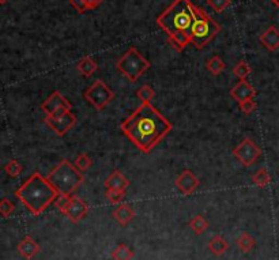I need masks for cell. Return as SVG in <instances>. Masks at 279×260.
I'll list each match as a JSON object with an SVG mask.
<instances>
[{"instance_id":"cell-1","label":"cell","mask_w":279,"mask_h":260,"mask_svg":"<svg viewBox=\"0 0 279 260\" xmlns=\"http://www.w3.org/2000/svg\"><path fill=\"white\" fill-rule=\"evenodd\" d=\"M123 134L141 151L149 154L172 131V123L151 104L141 107L122 123Z\"/></svg>"},{"instance_id":"cell-2","label":"cell","mask_w":279,"mask_h":260,"mask_svg":"<svg viewBox=\"0 0 279 260\" xmlns=\"http://www.w3.org/2000/svg\"><path fill=\"white\" fill-rule=\"evenodd\" d=\"M60 193L52 186L47 177L35 172L15 191V196L25 205V207L33 214L39 215L47 207L55 203Z\"/></svg>"},{"instance_id":"cell-3","label":"cell","mask_w":279,"mask_h":260,"mask_svg":"<svg viewBox=\"0 0 279 260\" xmlns=\"http://www.w3.org/2000/svg\"><path fill=\"white\" fill-rule=\"evenodd\" d=\"M195 4L191 0H174L161 15H158L157 25L172 36L177 32H187L191 36V29L195 22Z\"/></svg>"},{"instance_id":"cell-4","label":"cell","mask_w":279,"mask_h":260,"mask_svg":"<svg viewBox=\"0 0 279 260\" xmlns=\"http://www.w3.org/2000/svg\"><path fill=\"white\" fill-rule=\"evenodd\" d=\"M47 178L52 186L57 189L60 195H72L85 182V176L82 172L76 166L72 165L68 159L59 162L53 168V170L49 172Z\"/></svg>"},{"instance_id":"cell-5","label":"cell","mask_w":279,"mask_h":260,"mask_svg":"<svg viewBox=\"0 0 279 260\" xmlns=\"http://www.w3.org/2000/svg\"><path fill=\"white\" fill-rule=\"evenodd\" d=\"M221 25L216 24L202 8L195 7V22L191 29V44L193 47L196 49L205 48L221 32Z\"/></svg>"},{"instance_id":"cell-6","label":"cell","mask_w":279,"mask_h":260,"mask_svg":"<svg viewBox=\"0 0 279 260\" xmlns=\"http://www.w3.org/2000/svg\"><path fill=\"white\" fill-rule=\"evenodd\" d=\"M150 67L151 64L149 60L134 47L130 48L116 63V68L132 83L136 82Z\"/></svg>"},{"instance_id":"cell-7","label":"cell","mask_w":279,"mask_h":260,"mask_svg":"<svg viewBox=\"0 0 279 260\" xmlns=\"http://www.w3.org/2000/svg\"><path fill=\"white\" fill-rule=\"evenodd\" d=\"M85 99L89 101V103L93 105V107L97 109V111H103L104 108L108 107L114 98L113 90L108 87L104 81L101 79H97L95 82H93L89 86L85 94H83Z\"/></svg>"},{"instance_id":"cell-8","label":"cell","mask_w":279,"mask_h":260,"mask_svg":"<svg viewBox=\"0 0 279 260\" xmlns=\"http://www.w3.org/2000/svg\"><path fill=\"white\" fill-rule=\"evenodd\" d=\"M44 122L56 135L64 136L76 124V116L71 112V108H60L53 114H48Z\"/></svg>"},{"instance_id":"cell-9","label":"cell","mask_w":279,"mask_h":260,"mask_svg":"<svg viewBox=\"0 0 279 260\" xmlns=\"http://www.w3.org/2000/svg\"><path fill=\"white\" fill-rule=\"evenodd\" d=\"M233 155L240 161V164H243V166L249 168L262 157V149L252 139L245 138L243 142L234 147Z\"/></svg>"},{"instance_id":"cell-10","label":"cell","mask_w":279,"mask_h":260,"mask_svg":"<svg viewBox=\"0 0 279 260\" xmlns=\"http://www.w3.org/2000/svg\"><path fill=\"white\" fill-rule=\"evenodd\" d=\"M89 213V206L86 205V202L81 199L79 196L71 195L70 203H68L67 209L64 211V215L70 219L72 224H78L86 217Z\"/></svg>"},{"instance_id":"cell-11","label":"cell","mask_w":279,"mask_h":260,"mask_svg":"<svg viewBox=\"0 0 279 260\" xmlns=\"http://www.w3.org/2000/svg\"><path fill=\"white\" fill-rule=\"evenodd\" d=\"M174 186L177 187V189L183 195L188 196V195H192L196 191L197 187L201 186V182H199V178L196 177V174L193 173L192 170L187 169L178 174V177L174 182Z\"/></svg>"},{"instance_id":"cell-12","label":"cell","mask_w":279,"mask_h":260,"mask_svg":"<svg viewBox=\"0 0 279 260\" xmlns=\"http://www.w3.org/2000/svg\"><path fill=\"white\" fill-rule=\"evenodd\" d=\"M60 108H71V104L60 91H53L43 104H41V111L48 114H53L56 111H59Z\"/></svg>"},{"instance_id":"cell-13","label":"cell","mask_w":279,"mask_h":260,"mask_svg":"<svg viewBox=\"0 0 279 260\" xmlns=\"http://www.w3.org/2000/svg\"><path fill=\"white\" fill-rule=\"evenodd\" d=\"M230 95H232L234 101H237V103L240 104L243 103V101H247V99L255 98L256 90L255 87L252 86L251 83L245 79V81H238V82L232 87Z\"/></svg>"},{"instance_id":"cell-14","label":"cell","mask_w":279,"mask_h":260,"mask_svg":"<svg viewBox=\"0 0 279 260\" xmlns=\"http://www.w3.org/2000/svg\"><path fill=\"white\" fill-rule=\"evenodd\" d=\"M260 43L270 52H275L279 49V30L275 26H270L264 30L259 37Z\"/></svg>"},{"instance_id":"cell-15","label":"cell","mask_w":279,"mask_h":260,"mask_svg":"<svg viewBox=\"0 0 279 260\" xmlns=\"http://www.w3.org/2000/svg\"><path fill=\"white\" fill-rule=\"evenodd\" d=\"M112 215H113V218L116 219V222H118L122 226H127V225H130L131 222L134 221V218L136 217V213H135V210L132 209L130 205L120 203V205L113 210Z\"/></svg>"},{"instance_id":"cell-16","label":"cell","mask_w":279,"mask_h":260,"mask_svg":"<svg viewBox=\"0 0 279 260\" xmlns=\"http://www.w3.org/2000/svg\"><path fill=\"white\" fill-rule=\"evenodd\" d=\"M104 186L106 189H117V191H126L130 187V180L120 172V170H113L106 178Z\"/></svg>"},{"instance_id":"cell-17","label":"cell","mask_w":279,"mask_h":260,"mask_svg":"<svg viewBox=\"0 0 279 260\" xmlns=\"http://www.w3.org/2000/svg\"><path fill=\"white\" fill-rule=\"evenodd\" d=\"M16 249H18V252L21 253V256H24L25 259L30 260L33 259L35 255H38L39 245L35 243L34 238H32L30 236H26L24 240L18 244Z\"/></svg>"},{"instance_id":"cell-18","label":"cell","mask_w":279,"mask_h":260,"mask_svg":"<svg viewBox=\"0 0 279 260\" xmlns=\"http://www.w3.org/2000/svg\"><path fill=\"white\" fill-rule=\"evenodd\" d=\"M168 44L173 48L174 51L183 52L185 47L191 44V36L187 32H177L172 36H168Z\"/></svg>"},{"instance_id":"cell-19","label":"cell","mask_w":279,"mask_h":260,"mask_svg":"<svg viewBox=\"0 0 279 260\" xmlns=\"http://www.w3.org/2000/svg\"><path fill=\"white\" fill-rule=\"evenodd\" d=\"M76 70H78L79 74L89 78V76H91V75L98 70V66L93 60V57L86 56V57H82V59L79 60L78 64H76Z\"/></svg>"},{"instance_id":"cell-20","label":"cell","mask_w":279,"mask_h":260,"mask_svg":"<svg viewBox=\"0 0 279 260\" xmlns=\"http://www.w3.org/2000/svg\"><path fill=\"white\" fill-rule=\"evenodd\" d=\"M209 251L214 255V256H222L226 251L229 249L228 241L225 240L222 236H215L212 237L211 240L209 241Z\"/></svg>"},{"instance_id":"cell-21","label":"cell","mask_w":279,"mask_h":260,"mask_svg":"<svg viewBox=\"0 0 279 260\" xmlns=\"http://www.w3.org/2000/svg\"><path fill=\"white\" fill-rule=\"evenodd\" d=\"M237 247L240 248V251L243 253L251 252L252 249L256 247L255 237L251 236V234H249V233H247V232L241 233L240 237L237 238Z\"/></svg>"},{"instance_id":"cell-22","label":"cell","mask_w":279,"mask_h":260,"mask_svg":"<svg viewBox=\"0 0 279 260\" xmlns=\"http://www.w3.org/2000/svg\"><path fill=\"white\" fill-rule=\"evenodd\" d=\"M252 183L259 188H264L271 183V174L268 173V170L266 168H260L252 176Z\"/></svg>"},{"instance_id":"cell-23","label":"cell","mask_w":279,"mask_h":260,"mask_svg":"<svg viewBox=\"0 0 279 260\" xmlns=\"http://www.w3.org/2000/svg\"><path fill=\"white\" fill-rule=\"evenodd\" d=\"M189 229L192 230L195 234L201 236L209 229V221L206 219L203 215H195V217L189 221Z\"/></svg>"},{"instance_id":"cell-24","label":"cell","mask_w":279,"mask_h":260,"mask_svg":"<svg viewBox=\"0 0 279 260\" xmlns=\"http://www.w3.org/2000/svg\"><path fill=\"white\" fill-rule=\"evenodd\" d=\"M110 256L113 260H132V257L135 256V252L126 244H120L112 251Z\"/></svg>"},{"instance_id":"cell-25","label":"cell","mask_w":279,"mask_h":260,"mask_svg":"<svg viewBox=\"0 0 279 260\" xmlns=\"http://www.w3.org/2000/svg\"><path fill=\"white\" fill-rule=\"evenodd\" d=\"M225 67H226V64L222 59H221L220 56H212L211 59L206 63V68L211 72L212 75H220L221 72H224Z\"/></svg>"},{"instance_id":"cell-26","label":"cell","mask_w":279,"mask_h":260,"mask_svg":"<svg viewBox=\"0 0 279 260\" xmlns=\"http://www.w3.org/2000/svg\"><path fill=\"white\" fill-rule=\"evenodd\" d=\"M252 72V67L249 66V63H247L245 60H241L238 63L234 66L233 68V74L236 76L237 79H240V81H245V79L251 75Z\"/></svg>"},{"instance_id":"cell-27","label":"cell","mask_w":279,"mask_h":260,"mask_svg":"<svg viewBox=\"0 0 279 260\" xmlns=\"http://www.w3.org/2000/svg\"><path fill=\"white\" fill-rule=\"evenodd\" d=\"M136 97L141 99L142 103L151 104L153 98L155 97V91H154L153 87L149 86V85H143V86L136 91Z\"/></svg>"},{"instance_id":"cell-28","label":"cell","mask_w":279,"mask_h":260,"mask_svg":"<svg viewBox=\"0 0 279 260\" xmlns=\"http://www.w3.org/2000/svg\"><path fill=\"white\" fill-rule=\"evenodd\" d=\"M4 170H6V173L10 176V177H18L21 173H22V170H24V166L21 165L19 161H16V159H11V161H8L4 166Z\"/></svg>"},{"instance_id":"cell-29","label":"cell","mask_w":279,"mask_h":260,"mask_svg":"<svg viewBox=\"0 0 279 260\" xmlns=\"http://www.w3.org/2000/svg\"><path fill=\"white\" fill-rule=\"evenodd\" d=\"M106 199L112 205H120L126 199V191H117V189H106L105 192Z\"/></svg>"},{"instance_id":"cell-30","label":"cell","mask_w":279,"mask_h":260,"mask_svg":"<svg viewBox=\"0 0 279 260\" xmlns=\"http://www.w3.org/2000/svg\"><path fill=\"white\" fill-rule=\"evenodd\" d=\"M75 166H76L81 172H87V170L93 166V161H91V158L89 157L87 154L81 153L78 157H76V159H75Z\"/></svg>"},{"instance_id":"cell-31","label":"cell","mask_w":279,"mask_h":260,"mask_svg":"<svg viewBox=\"0 0 279 260\" xmlns=\"http://www.w3.org/2000/svg\"><path fill=\"white\" fill-rule=\"evenodd\" d=\"M15 211V205L10 199L4 197L0 201V215L4 218H8L12 213Z\"/></svg>"},{"instance_id":"cell-32","label":"cell","mask_w":279,"mask_h":260,"mask_svg":"<svg viewBox=\"0 0 279 260\" xmlns=\"http://www.w3.org/2000/svg\"><path fill=\"white\" fill-rule=\"evenodd\" d=\"M207 4L214 11L222 12L230 6V0H207Z\"/></svg>"},{"instance_id":"cell-33","label":"cell","mask_w":279,"mask_h":260,"mask_svg":"<svg viewBox=\"0 0 279 260\" xmlns=\"http://www.w3.org/2000/svg\"><path fill=\"white\" fill-rule=\"evenodd\" d=\"M238 105H240L241 112H243L244 114L253 113V112H255V109H256L255 98H251V99H247V101H243V103H240Z\"/></svg>"},{"instance_id":"cell-34","label":"cell","mask_w":279,"mask_h":260,"mask_svg":"<svg viewBox=\"0 0 279 260\" xmlns=\"http://www.w3.org/2000/svg\"><path fill=\"white\" fill-rule=\"evenodd\" d=\"M70 197L71 195H59L57 199L55 201V206L57 207V210H59L62 214L66 211V209H67L68 203H70Z\"/></svg>"},{"instance_id":"cell-35","label":"cell","mask_w":279,"mask_h":260,"mask_svg":"<svg viewBox=\"0 0 279 260\" xmlns=\"http://www.w3.org/2000/svg\"><path fill=\"white\" fill-rule=\"evenodd\" d=\"M71 6L79 12V14H83V12H86L89 8H87L86 0H70Z\"/></svg>"},{"instance_id":"cell-36","label":"cell","mask_w":279,"mask_h":260,"mask_svg":"<svg viewBox=\"0 0 279 260\" xmlns=\"http://www.w3.org/2000/svg\"><path fill=\"white\" fill-rule=\"evenodd\" d=\"M103 3L104 0H86L87 8H89V10H95V8H98Z\"/></svg>"},{"instance_id":"cell-37","label":"cell","mask_w":279,"mask_h":260,"mask_svg":"<svg viewBox=\"0 0 279 260\" xmlns=\"http://www.w3.org/2000/svg\"><path fill=\"white\" fill-rule=\"evenodd\" d=\"M271 2H272V3H274V4H275L276 7L279 8V0H271Z\"/></svg>"},{"instance_id":"cell-38","label":"cell","mask_w":279,"mask_h":260,"mask_svg":"<svg viewBox=\"0 0 279 260\" xmlns=\"http://www.w3.org/2000/svg\"><path fill=\"white\" fill-rule=\"evenodd\" d=\"M7 2H8V0H0V4H6Z\"/></svg>"}]
</instances>
